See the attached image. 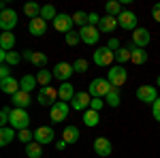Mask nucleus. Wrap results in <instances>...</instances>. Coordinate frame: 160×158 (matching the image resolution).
Masks as SVG:
<instances>
[{"mask_svg":"<svg viewBox=\"0 0 160 158\" xmlns=\"http://www.w3.org/2000/svg\"><path fill=\"white\" fill-rule=\"evenodd\" d=\"M115 26H120V24H118V17L105 15V17L100 19V24H98V30L102 32V34H111V32L115 30Z\"/></svg>","mask_w":160,"mask_h":158,"instance_id":"obj_20","label":"nucleus"},{"mask_svg":"<svg viewBox=\"0 0 160 158\" xmlns=\"http://www.w3.org/2000/svg\"><path fill=\"white\" fill-rule=\"evenodd\" d=\"M98 122H100V111H94V109L83 111V124L86 126L94 128V126H98Z\"/></svg>","mask_w":160,"mask_h":158,"instance_id":"obj_25","label":"nucleus"},{"mask_svg":"<svg viewBox=\"0 0 160 158\" xmlns=\"http://www.w3.org/2000/svg\"><path fill=\"white\" fill-rule=\"evenodd\" d=\"M15 26H17V13L13 9L0 11V28H2V32H13Z\"/></svg>","mask_w":160,"mask_h":158,"instance_id":"obj_9","label":"nucleus"},{"mask_svg":"<svg viewBox=\"0 0 160 158\" xmlns=\"http://www.w3.org/2000/svg\"><path fill=\"white\" fill-rule=\"evenodd\" d=\"M90 105H92V96H90V92H86V90L77 92L75 98L71 100V109H75V111H88Z\"/></svg>","mask_w":160,"mask_h":158,"instance_id":"obj_7","label":"nucleus"},{"mask_svg":"<svg viewBox=\"0 0 160 158\" xmlns=\"http://www.w3.org/2000/svg\"><path fill=\"white\" fill-rule=\"evenodd\" d=\"M156 85H158V88H160V75H158V79H156Z\"/></svg>","mask_w":160,"mask_h":158,"instance_id":"obj_49","label":"nucleus"},{"mask_svg":"<svg viewBox=\"0 0 160 158\" xmlns=\"http://www.w3.org/2000/svg\"><path fill=\"white\" fill-rule=\"evenodd\" d=\"M58 90L53 88V85H47V88H38V94H37V103L38 105H43V107H47V105H53V103H58Z\"/></svg>","mask_w":160,"mask_h":158,"instance_id":"obj_5","label":"nucleus"},{"mask_svg":"<svg viewBox=\"0 0 160 158\" xmlns=\"http://www.w3.org/2000/svg\"><path fill=\"white\" fill-rule=\"evenodd\" d=\"M0 90L4 92V94H17L19 90H22V84H19V79H15V77H7V79H0Z\"/></svg>","mask_w":160,"mask_h":158,"instance_id":"obj_17","label":"nucleus"},{"mask_svg":"<svg viewBox=\"0 0 160 158\" xmlns=\"http://www.w3.org/2000/svg\"><path fill=\"white\" fill-rule=\"evenodd\" d=\"M152 115H154V120H156V122H160V96H158V100L152 105Z\"/></svg>","mask_w":160,"mask_h":158,"instance_id":"obj_44","label":"nucleus"},{"mask_svg":"<svg viewBox=\"0 0 160 158\" xmlns=\"http://www.w3.org/2000/svg\"><path fill=\"white\" fill-rule=\"evenodd\" d=\"M130 51H132V56H130V60H132V64H145V62L149 60L148 51L145 49H139V47H130Z\"/></svg>","mask_w":160,"mask_h":158,"instance_id":"obj_28","label":"nucleus"},{"mask_svg":"<svg viewBox=\"0 0 160 158\" xmlns=\"http://www.w3.org/2000/svg\"><path fill=\"white\" fill-rule=\"evenodd\" d=\"M75 88H73V84H68V81H64V84L58 88V96H60V100H64V103H71L75 98Z\"/></svg>","mask_w":160,"mask_h":158,"instance_id":"obj_21","label":"nucleus"},{"mask_svg":"<svg viewBox=\"0 0 160 158\" xmlns=\"http://www.w3.org/2000/svg\"><path fill=\"white\" fill-rule=\"evenodd\" d=\"M137 98L141 100V103H156L158 100V92H156V85H139L137 88Z\"/></svg>","mask_w":160,"mask_h":158,"instance_id":"obj_10","label":"nucleus"},{"mask_svg":"<svg viewBox=\"0 0 160 158\" xmlns=\"http://www.w3.org/2000/svg\"><path fill=\"white\" fill-rule=\"evenodd\" d=\"M17 139H19L24 145H28V143H32V141H34V130H30V128L19 130V133H17Z\"/></svg>","mask_w":160,"mask_h":158,"instance_id":"obj_36","label":"nucleus"},{"mask_svg":"<svg viewBox=\"0 0 160 158\" xmlns=\"http://www.w3.org/2000/svg\"><path fill=\"white\" fill-rule=\"evenodd\" d=\"M152 17H154V19L160 24V2H156V4L152 7Z\"/></svg>","mask_w":160,"mask_h":158,"instance_id":"obj_47","label":"nucleus"},{"mask_svg":"<svg viewBox=\"0 0 160 158\" xmlns=\"http://www.w3.org/2000/svg\"><path fill=\"white\" fill-rule=\"evenodd\" d=\"M73 22L79 28H83V26H88V13H83V11H77V13H73Z\"/></svg>","mask_w":160,"mask_h":158,"instance_id":"obj_38","label":"nucleus"},{"mask_svg":"<svg viewBox=\"0 0 160 158\" xmlns=\"http://www.w3.org/2000/svg\"><path fill=\"white\" fill-rule=\"evenodd\" d=\"M73 69H75V73L83 75V73L88 71V60H83V58H79V60H75V62H73Z\"/></svg>","mask_w":160,"mask_h":158,"instance_id":"obj_40","label":"nucleus"},{"mask_svg":"<svg viewBox=\"0 0 160 158\" xmlns=\"http://www.w3.org/2000/svg\"><path fill=\"white\" fill-rule=\"evenodd\" d=\"M22 60H24V58H22V54H19V51H9V54H7V60H4V64L15 66V64H19Z\"/></svg>","mask_w":160,"mask_h":158,"instance_id":"obj_37","label":"nucleus"},{"mask_svg":"<svg viewBox=\"0 0 160 158\" xmlns=\"http://www.w3.org/2000/svg\"><path fill=\"white\" fill-rule=\"evenodd\" d=\"M107 79H109V84L113 88H120V85L126 84V79H128V73H126V69H124L122 64H115V66H111L109 73H107Z\"/></svg>","mask_w":160,"mask_h":158,"instance_id":"obj_6","label":"nucleus"},{"mask_svg":"<svg viewBox=\"0 0 160 158\" xmlns=\"http://www.w3.org/2000/svg\"><path fill=\"white\" fill-rule=\"evenodd\" d=\"M68 111H71V105L68 103H64V100H58V103H53L49 107V120L53 124H60L68 118Z\"/></svg>","mask_w":160,"mask_h":158,"instance_id":"obj_3","label":"nucleus"},{"mask_svg":"<svg viewBox=\"0 0 160 158\" xmlns=\"http://www.w3.org/2000/svg\"><path fill=\"white\" fill-rule=\"evenodd\" d=\"M9 126L15 128L17 133L19 130H26V128H30V113L26 109H17V107H13L11 109V118H9Z\"/></svg>","mask_w":160,"mask_h":158,"instance_id":"obj_1","label":"nucleus"},{"mask_svg":"<svg viewBox=\"0 0 160 158\" xmlns=\"http://www.w3.org/2000/svg\"><path fill=\"white\" fill-rule=\"evenodd\" d=\"M92 60H94L96 66H111V64L115 62V51H111L107 45H105V47H98L94 51Z\"/></svg>","mask_w":160,"mask_h":158,"instance_id":"obj_4","label":"nucleus"},{"mask_svg":"<svg viewBox=\"0 0 160 158\" xmlns=\"http://www.w3.org/2000/svg\"><path fill=\"white\" fill-rule=\"evenodd\" d=\"M107 47L111 49V51H118V49H120V38H109V43H107Z\"/></svg>","mask_w":160,"mask_h":158,"instance_id":"obj_46","label":"nucleus"},{"mask_svg":"<svg viewBox=\"0 0 160 158\" xmlns=\"http://www.w3.org/2000/svg\"><path fill=\"white\" fill-rule=\"evenodd\" d=\"M15 47V34L13 32H2L0 34V49L2 51H13Z\"/></svg>","mask_w":160,"mask_h":158,"instance_id":"obj_24","label":"nucleus"},{"mask_svg":"<svg viewBox=\"0 0 160 158\" xmlns=\"http://www.w3.org/2000/svg\"><path fill=\"white\" fill-rule=\"evenodd\" d=\"M41 17H43V19H45V22H53V19H56V17H58V13H56V7H53V4H43V7H41Z\"/></svg>","mask_w":160,"mask_h":158,"instance_id":"obj_33","label":"nucleus"},{"mask_svg":"<svg viewBox=\"0 0 160 158\" xmlns=\"http://www.w3.org/2000/svg\"><path fill=\"white\" fill-rule=\"evenodd\" d=\"M100 19H102V17H98V13H88V26H96V28H98Z\"/></svg>","mask_w":160,"mask_h":158,"instance_id":"obj_42","label":"nucleus"},{"mask_svg":"<svg viewBox=\"0 0 160 158\" xmlns=\"http://www.w3.org/2000/svg\"><path fill=\"white\" fill-rule=\"evenodd\" d=\"M51 73H53L56 79H60L62 84H64V81H68V79H71V75L75 73V69H73V64H68V62H58V64L53 66V71H51Z\"/></svg>","mask_w":160,"mask_h":158,"instance_id":"obj_12","label":"nucleus"},{"mask_svg":"<svg viewBox=\"0 0 160 158\" xmlns=\"http://www.w3.org/2000/svg\"><path fill=\"white\" fill-rule=\"evenodd\" d=\"M53 137H56V133H53L51 126H38L37 130H34V141L41 143V145H49L51 141H53Z\"/></svg>","mask_w":160,"mask_h":158,"instance_id":"obj_14","label":"nucleus"},{"mask_svg":"<svg viewBox=\"0 0 160 158\" xmlns=\"http://www.w3.org/2000/svg\"><path fill=\"white\" fill-rule=\"evenodd\" d=\"M28 62L41 71L43 66H47V56H45L43 51H32V54H30V58H28Z\"/></svg>","mask_w":160,"mask_h":158,"instance_id":"obj_27","label":"nucleus"},{"mask_svg":"<svg viewBox=\"0 0 160 158\" xmlns=\"http://www.w3.org/2000/svg\"><path fill=\"white\" fill-rule=\"evenodd\" d=\"M94 152L98 154V158H109L113 152V145L107 137H96L94 139Z\"/></svg>","mask_w":160,"mask_h":158,"instance_id":"obj_13","label":"nucleus"},{"mask_svg":"<svg viewBox=\"0 0 160 158\" xmlns=\"http://www.w3.org/2000/svg\"><path fill=\"white\" fill-rule=\"evenodd\" d=\"M11 109H13V107H2V111H0V124H2V128H4V126H9Z\"/></svg>","mask_w":160,"mask_h":158,"instance_id":"obj_41","label":"nucleus"},{"mask_svg":"<svg viewBox=\"0 0 160 158\" xmlns=\"http://www.w3.org/2000/svg\"><path fill=\"white\" fill-rule=\"evenodd\" d=\"M37 79H38V85H41V88H47V85H51L53 73H51V71H47V69H41V71L37 73Z\"/></svg>","mask_w":160,"mask_h":158,"instance_id":"obj_31","label":"nucleus"},{"mask_svg":"<svg viewBox=\"0 0 160 158\" xmlns=\"http://www.w3.org/2000/svg\"><path fill=\"white\" fill-rule=\"evenodd\" d=\"M105 11H107V15H111V17H120L122 15V2L120 0H109L107 4H105Z\"/></svg>","mask_w":160,"mask_h":158,"instance_id":"obj_29","label":"nucleus"},{"mask_svg":"<svg viewBox=\"0 0 160 158\" xmlns=\"http://www.w3.org/2000/svg\"><path fill=\"white\" fill-rule=\"evenodd\" d=\"M7 77H13L11 66H9V64H0V79H7Z\"/></svg>","mask_w":160,"mask_h":158,"instance_id":"obj_45","label":"nucleus"},{"mask_svg":"<svg viewBox=\"0 0 160 158\" xmlns=\"http://www.w3.org/2000/svg\"><path fill=\"white\" fill-rule=\"evenodd\" d=\"M64 147H66V141H64V139H60V141L56 143V150H64Z\"/></svg>","mask_w":160,"mask_h":158,"instance_id":"obj_48","label":"nucleus"},{"mask_svg":"<svg viewBox=\"0 0 160 158\" xmlns=\"http://www.w3.org/2000/svg\"><path fill=\"white\" fill-rule=\"evenodd\" d=\"M64 41H66V45H71V47H75L79 41H81V37H79V32H68V34H64Z\"/></svg>","mask_w":160,"mask_h":158,"instance_id":"obj_39","label":"nucleus"},{"mask_svg":"<svg viewBox=\"0 0 160 158\" xmlns=\"http://www.w3.org/2000/svg\"><path fill=\"white\" fill-rule=\"evenodd\" d=\"M118 24H120V28H124V30H132L135 32L137 28V15L132 11H122V15L118 17Z\"/></svg>","mask_w":160,"mask_h":158,"instance_id":"obj_15","label":"nucleus"},{"mask_svg":"<svg viewBox=\"0 0 160 158\" xmlns=\"http://www.w3.org/2000/svg\"><path fill=\"white\" fill-rule=\"evenodd\" d=\"M107 103H105V98H92V105H90V109H94V111H100L102 107H105Z\"/></svg>","mask_w":160,"mask_h":158,"instance_id":"obj_43","label":"nucleus"},{"mask_svg":"<svg viewBox=\"0 0 160 158\" xmlns=\"http://www.w3.org/2000/svg\"><path fill=\"white\" fill-rule=\"evenodd\" d=\"M132 47H139V49H145V45H149V30L145 28H137L135 32H132Z\"/></svg>","mask_w":160,"mask_h":158,"instance_id":"obj_16","label":"nucleus"},{"mask_svg":"<svg viewBox=\"0 0 160 158\" xmlns=\"http://www.w3.org/2000/svg\"><path fill=\"white\" fill-rule=\"evenodd\" d=\"M19 84H22V90L30 94L32 90H37V85H38V79H37V75H30V73H28V75H24V77L19 79Z\"/></svg>","mask_w":160,"mask_h":158,"instance_id":"obj_23","label":"nucleus"},{"mask_svg":"<svg viewBox=\"0 0 160 158\" xmlns=\"http://www.w3.org/2000/svg\"><path fill=\"white\" fill-rule=\"evenodd\" d=\"M130 56H132L130 47H120L118 51H115V60H118V64H122V66H124V62L130 60Z\"/></svg>","mask_w":160,"mask_h":158,"instance_id":"obj_34","label":"nucleus"},{"mask_svg":"<svg viewBox=\"0 0 160 158\" xmlns=\"http://www.w3.org/2000/svg\"><path fill=\"white\" fill-rule=\"evenodd\" d=\"M79 37H81V43H86V45H96L100 38V30L96 26H83V28H79Z\"/></svg>","mask_w":160,"mask_h":158,"instance_id":"obj_8","label":"nucleus"},{"mask_svg":"<svg viewBox=\"0 0 160 158\" xmlns=\"http://www.w3.org/2000/svg\"><path fill=\"white\" fill-rule=\"evenodd\" d=\"M73 15H66V13H58V17L53 19V28L58 30V32H64V34H68V32H73Z\"/></svg>","mask_w":160,"mask_h":158,"instance_id":"obj_11","label":"nucleus"},{"mask_svg":"<svg viewBox=\"0 0 160 158\" xmlns=\"http://www.w3.org/2000/svg\"><path fill=\"white\" fill-rule=\"evenodd\" d=\"M28 32H30L32 37H43V34L47 32V22H45L43 17L30 19V24H28Z\"/></svg>","mask_w":160,"mask_h":158,"instance_id":"obj_18","label":"nucleus"},{"mask_svg":"<svg viewBox=\"0 0 160 158\" xmlns=\"http://www.w3.org/2000/svg\"><path fill=\"white\" fill-rule=\"evenodd\" d=\"M24 13H26V17L37 19V17H41V7L37 2H28V4H24Z\"/></svg>","mask_w":160,"mask_h":158,"instance_id":"obj_32","label":"nucleus"},{"mask_svg":"<svg viewBox=\"0 0 160 158\" xmlns=\"http://www.w3.org/2000/svg\"><path fill=\"white\" fill-rule=\"evenodd\" d=\"M26 156H28V158H41V156H43V145L37 143V141L28 143V145H26Z\"/></svg>","mask_w":160,"mask_h":158,"instance_id":"obj_30","label":"nucleus"},{"mask_svg":"<svg viewBox=\"0 0 160 158\" xmlns=\"http://www.w3.org/2000/svg\"><path fill=\"white\" fill-rule=\"evenodd\" d=\"M111 90H113V85L109 84L107 77H96V79H92V84L88 88V92H90L92 98H105Z\"/></svg>","mask_w":160,"mask_h":158,"instance_id":"obj_2","label":"nucleus"},{"mask_svg":"<svg viewBox=\"0 0 160 158\" xmlns=\"http://www.w3.org/2000/svg\"><path fill=\"white\" fill-rule=\"evenodd\" d=\"M120 100H122V98H120V92H118V88H113L109 94L105 96V103H107L109 107H120Z\"/></svg>","mask_w":160,"mask_h":158,"instance_id":"obj_35","label":"nucleus"},{"mask_svg":"<svg viewBox=\"0 0 160 158\" xmlns=\"http://www.w3.org/2000/svg\"><path fill=\"white\" fill-rule=\"evenodd\" d=\"M15 137H17V130H15V128H11V126H4V128L0 130V145L7 147L13 139H15Z\"/></svg>","mask_w":160,"mask_h":158,"instance_id":"obj_26","label":"nucleus"},{"mask_svg":"<svg viewBox=\"0 0 160 158\" xmlns=\"http://www.w3.org/2000/svg\"><path fill=\"white\" fill-rule=\"evenodd\" d=\"M11 103H13V107H17V109H26V107L32 103V98H30L28 92L19 90L17 94H13V96H11Z\"/></svg>","mask_w":160,"mask_h":158,"instance_id":"obj_19","label":"nucleus"},{"mask_svg":"<svg viewBox=\"0 0 160 158\" xmlns=\"http://www.w3.org/2000/svg\"><path fill=\"white\" fill-rule=\"evenodd\" d=\"M79 128L77 126H66L64 128V133H62V139L66 141V145H73V143H77L79 141Z\"/></svg>","mask_w":160,"mask_h":158,"instance_id":"obj_22","label":"nucleus"}]
</instances>
